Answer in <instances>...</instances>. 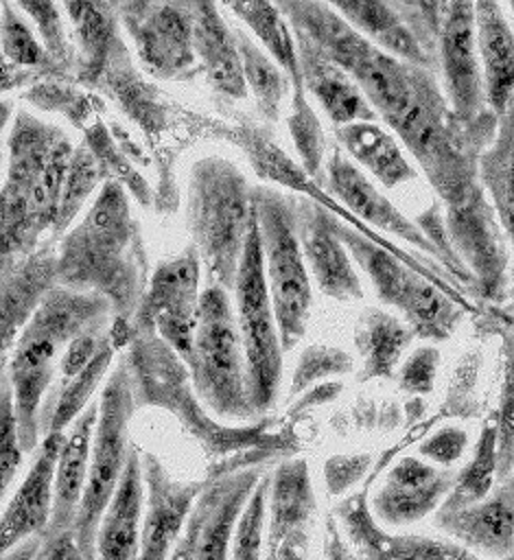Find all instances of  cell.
Masks as SVG:
<instances>
[{"mask_svg":"<svg viewBox=\"0 0 514 560\" xmlns=\"http://www.w3.org/2000/svg\"><path fill=\"white\" fill-rule=\"evenodd\" d=\"M337 232L350 256L370 276L378 300L394 306L411 332L424 341H446L457 330L464 306L435 284V278L420 271L383 238L367 236L357 228L337 221Z\"/></svg>","mask_w":514,"mask_h":560,"instance_id":"obj_6","label":"cell"},{"mask_svg":"<svg viewBox=\"0 0 514 560\" xmlns=\"http://www.w3.org/2000/svg\"><path fill=\"white\" fill-rule=\"evenodd\" d=\"M199 252L195 245L160 262L138 311L140 332H160L182 361L190 357L195 317L199 308Z\"/></svg>","mask_w":514,"mask_h":560,"instance_id":"obj_12","label":"cell"},{"mask_svg":"<svg viewBox=\"0 0 514 560\" xmlns=\"http://www.w3.org/2000/svg\"><path fill=\"white\" fill-rule=\"evenodd\" d=\"M477 52L488 107L501 118L514 101V26L499 2H475Z\"/></svg>","mask_w":514,"mask_h":560,"instance_id":"obj_27","label":"cell"},{"mask_svg":"<svg viewBox=\"0 0 514 560\" xmlns=\"http://www.w3.org/2000/svg\"><path fill=\"white\" fill-rule=\"evenodd\" d=\"M324 560H359L348 538L343 536L335 514L326 518V536H324Z\"/></svg>","mask_w":514,"mask_h":560,"instance_id":"obj_50","label":"cell"},{"mask_svg":"<svg viewBox=\"0 0 514 560\" xmlns=\"http://www.w3.org/2000/svg\"><path fill=\"white\" fill-rule=\"evenodd\" d=\"M440 368V350L435 346H420L400 363L396 381L405 394L424 396L433 392Z\"/></svg>","mask_w":514,"mask_h":560,"instance_id":"obj_45","label":"cell"},{"mask_svg":"<svg viewBox=\"0 0 514 560\" xmlns=\"http://www.w3.org/2000/svg\"><path fill=\"white\" fill-rule=\"evenodd\" d=\"M510 13L514 15V2H510Z\"/></svg>","mask_w":514,"mask_h":560,"instance_id":"obj_53","label":"cell"},{"mask_svg":"<svg viewBox=\"0 0 514 560\" xmlns=\"http://www.w3.org/2000/svg\"><path fill=\"white\" fill-rule=\"evenodd\" d=\"M122 18L153 72L175 77L192 66V2H131L122 7Z\"/></svg>","mask_w":514,"mask_h":560,"instance_id":"obj_17","label":"cell"},{"mask_svg":"<svg viewBox=\"0 0 514 560\" xmlns=\"http://www.w3.org/2000/svg\"><path fill=\"white\" fill-rule=\"evenodd\" d=\"M326 179L330 192L352 214L376 225L378 230L396 234L398 238L440 260L437 247L431 243V238L424 234L418 221L407 219L339 149H335V153L328 158Z\"/></svg>","mask_w":514,"mask_h":560,"instance_id":"obj_23","label":"cell"},{"mask_svg":"<svg viewBox=\"0 0 514 560\" xmlns=\"http://www.w3.org/2000/svg\"><path fill=\"white\" fill-rule=\"evenodd\" d=\"M374 457L370 453H354V455H332L324 464V479L326 490L332 497H339L354 488L372 468Z\"/></svg>","mask_w":514,"mask_h":560,"instance_id":"obj_47","label":"cell"},{"mask_svg":"<svg viewBox=\"0 0 514 560\" xmlns=\"http://www.w3.org/2000/svg\"><path fill=\"white\" fill-rule=\"evenodd\" d=\"M293 33L304 88L313 92V96L319 101V105L335 122V127L361 120H376V112L372 109L370 101L354 83V79L346 70H341L332 59H328L324 50L306 33L297 28H293Z\"/></svg>","mask_w":514,"mask_h":560,"instance_id":"obj_26","label":"cell"},{"mask_svg":"<svg viewBox=\"0 0 514 560\" xmlns=\"http://www.w3.org/2000/svg\"><path fill=\"white\" fill-rule=\"evenodd\" d=\"M435 525L481 558H514V475L497 481L494 490L477 503L437 508Z\"/></svg>","mask_w":514,"mask_h":560,"instance_id":"obj_20","label":"cell"},{"mask_svg":"<svg viewBox=\"0 0 514 560\" xmlns=\"http://www.w3.org/2000/svg\"><path fill=\"white\" fill-rule=\"evenodd\" d=\"M147 512L142 451L131 444L120 483L101 518L94 560H136Z\"/></svg>","mask_w":514,"mask_h":560,"instance_id":"obj_25","label":"cell"},{"mask_svg":"<svg viewBox=\"0 0 514 560\" xmlns=\"http://www.w3.org/2000/svg\"><path fill=\"white\" fill-rule=\"evenodd\" d=\"M136 409L133 378L127 359L122 357L112 368L109 378L98 400V420L92 440L90 475L85 494L74 521V538L87 560H94L96 532L101 518L120 483L129 459V420Z\"/></svg>","mask_w":514,"mask_h":560,"instance_id":"obj_8","label":"cell"},{"mask_svg":"<svg viewBox=\"0 0 514 560\" xmlns=\"http://www.w3.org/2000/svg\"><path fill=\"white\" fill-rule=\"evenodd\" d=\"M96 420L98 405L90 402V407L72 422L70 433H66V444L61 448L55 475L52 518L44 536H55L74 529V521L87 486Z\"/></svg>","mask_w":514,"mask_h":560,"instance_id":"obj_28","label":"cell"},{"mask_svg":"<svg viewBox=\"0 0 514 560\" xmlns=\"http://www.w3.org/2000/svg\"><path fill=\"white\" fill-rule=\"evenodd\" d=\"M142 472L147 486V512L136 560H168L190 510L208 481H179L171 477L164 464L142 451Z\"/></svg>","mask_w":514,"mask_h":560,"instance_id":"obj_18","label":"cell"},{"mask_svg":"<svg viewBox=\"0 0 514 560\" xmlns=\"http://www.w3.org/2000/svg\"><path fill=\"white\" fill-rule=\"evenodd\" d=\"M254 217V190L243 173L223 158L192 166L188 225L210 284L234 289Z\"/></svg>","mask_w":514,"mask_h":560,"instance_id":"obj_5","label":"cell"},{"mask_svg":"<svg viewBox=\"0 0 514 560\" xmlns=\"http://www.w3.org/2000/svg\"><path fill=\"white\" fill-rule=\"evenodd\" d=\"M269 488H271V475L265 472L238 516V523L232 536L230 560H262V549L267 542Z\"/></svg>","mask_w":514,"mask_h":560,"instance_id":"obj_38","label":"cell"},{"mask_svg":"<svg viewBox=\"0 0 514 560\" xmlns=\"http://www.w3.org/2000/svg\"><path fill=\"white\" fill-rule=\"evenodd\" d=\"M352 368H354V359L346 350L332 348V346H308L295 363L289 396L291 398L297 396L300 392L308 389L313 383L322 378L348 374L352 372Z\"/></svg>","mask_w":514,"mask_h":560,"instance_id":"obj_41","label":"cell"},{"mask_svg":"<svg viewBox=\"0 0 514 560\" xmlns=\"http://www.w3.org/2000/svg\"><path fill=\"white\" fill-rule=\"evenodd\" d=\"M448 468L435 466L424 457L405 455L392 464L381 486L372 494V514L385 527H402L437 512L455 486Z\"/></svg>","mask_w":514,"mask_h":560,"instance_id":"obj_16","label":"cell"},{"mask_svg":"<svg viewBox=\"0 0 514 560\" xmlns=\"http://www.w3.org/2000/svg\"><path fill=\"white\" fill-rule=\"evenodd\" d=\"M332 514L359 560H490L448 538L389 532L372 514L367 488L341 499Z\"/></svg>","mask_w":514,"mask_h":560,"instance_id":"obj_14","label":"cell"},{"mask_svg":"<svg viewBox=\"0 0 514 560\" xmlns=\"http://www.w3.org/2000/svg\"><path fill=\"white\" fill-rule=\"evenodd\" d=\"M109 311L114 308L107 298L59 284L20 330L2 372L13 387L24 453L33 451L42 435L39 409L57 378L55 370L66 348L85 330L105 326Z\"/></svg>","mask_w":514,"mask_h":560,"instance_id":"obj_3","label":"cell"},{"mask_svg":"<svg viewBox=\"0 0 514 560\" xmlns=\"http://www.w3.org/2000/svg\"><path fill=\"white\" fill-rule=\"evenodd\" d=\"M359 33H363L372 44L383 48L385 52L437 72L435 59L422 48L400 11L394 2H335L332 4Z\"/></svg>","mask_w":514,"mask_h":560,"instance_id":"obj_30","label":"cell"},{"mask_svg":"<svg viewBox=\"0 0 514 560\" xmlns=\"http://www.w3.org/2000/svg\"><path fill=\"white\" fill-rule=\"evenodd\" d=\"M413 337L400 317L381 308H367L354 330V346L363 359L357 381L396 378L402 354Z\"/></svg>","mask_w":514,"mask_h":560,"instance_id":"obj_31","label":"cell"},{"mask_svg":"<svg viewBox=\"0 0 514 560\" xmlns=\"http://www.w3.org/2000/svg\"><path fill=\"white\" fill-rule=\"evenodd\" d=\"M278 9L293 28L306 33L328 59L354 79L376 116L389 125L416 160L448 140L457 116L440 90L435 72L385 52L330 4L282 2Z\"/></svg>","mask_w":514,"mask_h":560,"instance_id":"obj_1","label":"cell"},{"mask_svg":"<svg viewBox=\"0 0 514 560\" xmlns=\"http://www.w3.org/2000/svg\"><path fill=\"white\" fill-rule=\"evenodd\" d=\"M22 440L20 424L15 416V398L9 376L2 372V392H0V490H9L17 466L22 464Z\"/></svg>","mask_w":514,"mask_h":560,"instance_id":"obj_43","label":"cell"},{"mask_svg":"<svg viewBox=\"0 0 514 560\" xmlns=\"http://www.w3.org/2000/svg\"><path fill=\"white\" fill-rule=\"evenodd\" d=\"M98 177H101L98 162L90 153V149L87 147L74 149V155H72L70 168H68V177H66V186H63V195H61L59 214L52 225L55 236H59L70 225L72 217L79 212V208L83 206L87 195L94 190Z\"/></svg>","mask_w":514,"mask_h":560,"instance_id":"obj_40","label":"cell"},{"mask_svg":"<svg viewBox=\"0 0 514 560\" xmlns=\"http://www.w3.org/2000/svg\"><path fill=\"white\" fill-rule=\"evenodd\" d=\"M254 206L260 228L267 287L282 348L287 352L304 337L313 304L308 267L295 225V206L271 188H256Z\"/></svg>","mask_w":514,"mask_h":560,"instance_id":"obj_9","label":"cell"},{"mask_svg":"<svg viewBox=\"0 0 514 560\" xmlns=\"http://www.w3.org/2000/svg\"><path fill=\"white\" fill-rule=\"evenodd\" d=\"M247 26L258 35L265 48L273 55L276 63L289 74L293 88V114H291V136L302 155L304 168L308 175H319L322 155H324V136L313 109L304 98V81L297 61V46L293 35L289 33L282 11L271 2H232L227 4Z\"/></svg>","mask_w":514,"mask_h":560,"instance_id":"obj_13","label":"cell"},{"mask_svg":"<svg viewBox=\"0 0 514 560\" xmlns=\"http://www.w3.org/2000/svg\"><path fill=\"white\" fill-rule=\"evenodd\" d=\"M260 468H243L210 479L195 501L186 527L195 538L197 560H230L238 516L262 479Z\"/></svg>","mask_w":514,"mask_h":560,"instance_id":"obj_19","label":"cell"},{"mask_svg":"<svg viewBox=\"0 0 514 560\" xmlns=\"http://www.w3.org/2000/svg\"><path fill=\"white\" fill-rule=\"evenodd\" d=\"M481 352L479 350H468L448 383L440 418H475L479 413V400H477V381L481 372Z\"/></svg>","mask_w":514,"mask_h":560,"instance_id":"obj_42","label":"cell"},{"mask_svg":"<svg viewBox=\"0 0 514 560\" xmlns=\"http://www.w3.org/2000/svg\"><path fill=\"white\" fill-rule=\"evenodd\" d=\"M136 245L127 195L118 182H105L85 219L61 243L59 284L107 298L116 315L127 319L140 300Z\"/></svg>","mask_w":514,"mask_h":560,"instance_id":"obj_4","label":"cell"},{"mask_svg":"<svg viewBox=\"0 0 514 560\" xmlns=\"http://www.w3.org/2000/svg\"><path fill=\"white\" fill-rule=\"evenodd\" d=\"M479 173L512 249L510 311L514 313V101L499 118L494 142L483 151Z\"/></svg>","mask_w":514,"mask_h":560,"instance_id":"obj_32","label":"cell"},{"mask_svg":"<svg viewBox=\"0 0 514 560\" xmlns=\"http://www.w3.org/2000/svg\"><path fill=\"white\" fill-rule=\"evenodd\" d=\"M486 326L499 335L503 354V376L499 405L492 416L497 429V457H499V481L514 472V313L507 308L490 306L486 313Z\"/></svg>","mask_w":514,"mask_h":560,"instance_id":"obj_35","label":"cell"},{"mask_svg":"<svg viewBox=\"0 0 514 560\" xmlns=\"http://www.w3.org/2000/svg\"><path fill=\"white\" fill-rule=\"evenodd\" d=\"M437 70L444 96L462 122L472 125L492 112L477 52L475 2H440Z\"/></svg>","mask_w":514,"mask_h":560,"instance_id":"obj_11","label":"cell"},{"mask_svg":"<svg viewBox=\"0 0 514 560\" xmlns=\"http://www.w3.org/2000/svg\"><path fill=\"white\" fill-rule=\"evenodd\" d=\"M2 260V359L7 361L20 330L57 287L59 278L52 247Z\"/></svg>","mask_w":514,"mask_h":560,"instance_id":"obj_24","label":"cell"},{"mask_svg":"<svg viewBox=\"0 0 514 560\" xmlns=\"http://www.w3.org/2000/svg\"><path fill=\"white\" fill-rule=\"evenodd\" d=\"M468 446V433L457 424H444L431 431L418 446V453L435 466H453L462 459Z\"/></svg>","mask_w":514,"mask_h":560,"instance_id":"obj_46","label":"cell"},{"mask_svg":"<svg viewBox=\"0 0 514 560\" xmlns=\"http://www.w3.org/2000/svg\"><path fill=\"white\" fill-rule=\"evenodd\" d=\"M265 560H273V558H269V556H265Z\"/></svg>","mask_w":514,"mask_h":560,"instance_id":"obj_54","label":"cell"},{"mask_svg":"<svg viewBox=\"0 0 514 560\" xmlns=\"http://www.w3.org/2000/svg\"><path fill=\"white\" fill-rule=\"evenodd\" d=\"M2 50L7 59L17 66L48 63V52L39 46V42L22 20L20 9L11 2L2 4Z\"/></svg>","mask_w":514,"mask_h":560,"instance_id":"obj_44","label":"cell"},{"mask_svg":"<svg viewBox=\"0 0 514 560\" xmlns=\"http://www.w3.org/2000/svg\"><path fill=\"white\" fill-rule=\"evenodd\" d=\"M7 151L2 258H13L35 252L39 234L55 225L74 149L59 127L20 112Z\"/></svg>","mask_w":514,"mask_h":560,"instance_id":"obj_2","label":"cell"},{"mask_svg":"<svg viewBox=\"0 0 514 560\" xmlns=\"http://www.w3.org/2000/svg\"><path fill=\"white\" fill-rule=\"evenodd\" d=\"M499 481V457H497V429L494 420H486L472 457L455 475V486L440 508H464L486 499Z\"/></svg>","mask_w":514,"mask_h":560,"instance_id":"obj_36","label":"cell"},{"mask_svg":"<svg viewBox=\"0 0 514 560\" xmlns=\"http://www.w3.org/2000/svg\"><path fill=\"white\" fill-rule=\"evenodd\" d=\"M63 9L70 13V20L77 26L79 42L92 66L105 61L112 44H116L114 28V7L112 4H79L66 2Z\"/></svg>","mask_w":514,"mask_h":560,"instance_id":"obj_39","label":"cell"},{"mask_svg":"<svg viewBox=\"0 0 514 560\" xmlns=\"http://www.w3.org/2000/svg\"><path fill=\"white\" fill-rule=\"evenodd\" d=\"M17 9L33 15V20L37 22L39 35L46 42L48 55L63 61L68 57V44H66V35H63V28H61L57 7L52 2H20Z\"/></svg>","mask_w":514,"mask_h":560,"instance_id":"obj_48","label":"cell"},{"mask_svg":"<svg viewBox=\"0 0 514 560\" xmlns=\"http://www.w3.org/2000/svg\"><path fill=\"white\" fill-rule=\"evenodd\" d=\"M295 225L306 267L322 293L335 300L363 298L352 256L337 232V217L311 199H300L295 203Z\"/></svg>","mask_w":514,"mask_h":560,"instance_id":"obj_21","label":"cell"},{"mask_svg":"<svg viewBox=\"0 0 514 560\" xmlns=\"http://www.w3.org/2000/svg\"><path fill=\"white\" fill-rule=\"evenodd\" d=\"M234 35L243 61L245 83L252 88L260 114L269 120H278L280 105L289 88L284 77L289 79V74L278 63H273L243 31H234Z\"/></svg>","mask_w":514,"mask_h":560,"instance_id":"obj_37","label":"cell"},{"mask_svg":"<svg viewBox=\"0 0 514 560\" xmlns=\"http://www.w3.org/2000/svg\"><path fill=\"white\" fill-rule=\"evenodd\" d=\"M339 144L365 166L385 188L416 179V168L405 158L398 140L374 120H361L335 129Z\"/></svg>","mask_w":514,"mask_h":560,"instance_id":"obj_33","label":"cell"},{"mask_svg":"<svg viewBox=\"0 0 514 560\" xmlns=\"http://www.w3.org/2000/svg\"><path fill=\"white\" fill-rule=\"evenodd\" d=\"M232 33L217 4L192 2V46L210 85L230 98H245L247 83L236 35Z\"/></svg>","mask_w":514,"mask_h":560,"instance_id":"obj_29","label":"cell"},{"mask_svg":"<svg viewBox=\"0 0 514 560\" xmlns=\"http://www.w3.org/2000/svg\"><path fill=\"white\" fill-rule=\"evenodd\" d=\"M42 545H44V536L26 538V540L17 542L15 547L2 551V560H37Z\"/></svg>","mask_w":514,"mask_h":560,"instance_id":"obj_51","label":"cell"},{"mask_svg":"<svg viewBox=\"0 0 514 560\" xmlns=\"http://www.w3.org/2000/svg\"><path fill=\"white\" fill-rule=\"evenodd\" d=\"M37 560H87L81 551L74 532H61L55 536H44V545L39 549Z\"/></svg>","mask_w":514,"mask_h":560,"instance_id":"obj_49","label":"cell"},{"mask_svg":"<svg viewBox=\"0 0 514 560\" xmlns=\"http://www.w3.org/2000/svg\"><path fill=\"white\" fill-rule=\"evenodd\" d=\"M66 444V433H50L42 438L37 446V455L4 505L2 521H0V540L2 551L15 547L17 542L44 536L50 518H52V503H55V475L61 448Z\"/></svg>","mask_w":514,"mask_h":560,"instance_id":"obj_22","label":"cell"},{"mask_svg":"<svg viewBox=\"0 0 514 560\" xmlns=\"http://www.w3.org/2000/svg\"><path fill=\"white\" fill-rule=\"evenodd\" d=\"M168 560H197L195 558V538H192L188 527H184V532H182V536H179V540H177Z\"/></svg>","mask_w":514,"mask_h":560,"instance_id":"obj_52","label":"cell"},{"mask_svg":"<svg viewBox=\"0 0 514 560\" xmlns=\"http://www.w3.org/2000/svg\"><path fill=\"white\" fill-rule=\"evenodd\" d=\"M112 359H114V346H112V339H107L101 352L92 359V363L83 372H79L74 378L66 383H52L39 409L42 438L50 433H66V427H70L90 407V396L107 374Z\"/></svg>","mask_w":514,"mask_h":560,"instance_id":"obj_34","label":"cell"},{"mask_svg":"<svg viewBox=\"0 0 514 560\" xmlns=\"http://www.w3.org/2000/svg\"><path fill=\"white\" fill-rule=\"evenodd\" d=\"M234 295L236 322L247 363L252 409L254 413H265L273 407V400L278 396L284 348L267 287L256 206L241 267L236 273Z\"/></svg>","mask_w":514,"mask_h":560,"instance_id":"obj_10","label":"cell"},{"mask_svg":"<svg viewBox=\"0 0 514 560\" xmlns=\"http://www.w3.org/2000/svg\"><path fill=\"white\" fill-rule=\"evenodd\" d=\"M184 363L199 400L219 418L245 420L254 416L236 313L227 291L219 284H208L201 291L192 350Z\"/></svg>","mask_w":514,"mask_h":560,"instance_id":"obj_7","label":"cell"},{"mask_svg":"<svg viewBox=\"0 0 514 560\" xmlns=\"http://www.w3.org/2000/svg\"><path fill=\"white\" fill-rule=\"evenodd\" d=\"M317 497L308 464L302 457L278 464L271 472L267 514V556L273 560H308Z\"/></svg>","mask_w":514,"mask_h":560,"instance_id":"obj_15","label":"cell"}]
</instances>
